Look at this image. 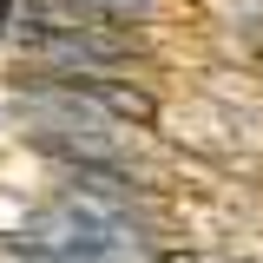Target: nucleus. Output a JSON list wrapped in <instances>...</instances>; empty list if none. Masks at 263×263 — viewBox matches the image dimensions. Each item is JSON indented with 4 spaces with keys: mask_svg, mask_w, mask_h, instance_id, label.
<instances>
[{
    "mask_svg": "<svg viewBox=\"0 0 263 263\" xmlns=\"http://www.w3.org/2000/svg\"><path fill=\"white\" fill-rule=\"evenodd\" d=\"M92 33V40H138L119 0H0V33Z\"/></svg>",
    "mask_w": 263,
    "mask_h": 263,
    "instance_id": "1",
    "label": "nucleus"
},
{
    "mask_svg": "<svg viewBox=\"0 0 263 263\" xmlns=\"http://www.w3.org/2000/svg\"><path fill=\"white\" fill-rule=\"evenodd\" d=\"M119 7H125V13H132V7H138V13H145V7H152V0H119Z\"/></svg>",
    "mask_w": 263,
    "mask_h": 263,
    "instance_id": "3",
    "label": "nucleus"
},
{
    "mask_svg": "<svg viewBox=\"0 0 263 263\" xmlns=\"http://www.w3.org/2000/svg\"><path fill=\"white\" fill-rule=\"evenodd\" d=\"M13 46L27 53V66H46V72H119L132 66L145 46L138 40H92V33H13Z\"/></svg>",
    "mask_w": 263,
    "mask_h": 263,
    "instance_id": "2",
    "label": "nucleus"
}]
</instances>
